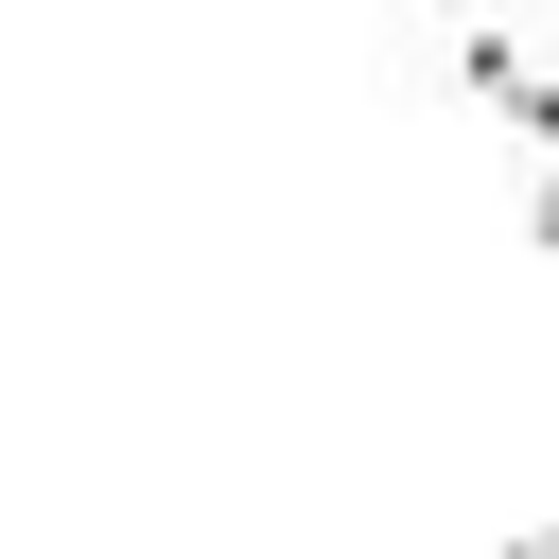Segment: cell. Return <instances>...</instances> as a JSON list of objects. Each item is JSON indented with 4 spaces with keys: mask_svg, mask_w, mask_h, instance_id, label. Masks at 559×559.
I'll return each mask as SVG.
<instances>
[{
    "mask_svg": "<svg viewBox=\"0 0 559 559\" xmlns=\"http://www.w3.org/2000/svg\"><path fill=\"white\" fill-rule=\"evenodd\" d=\"M542 227H559V192H542Z\"/></svg>",
    "mask_w": 559,
    "mask_h": 559,
    "instance_id": "1",
    "label": "cell"
}]
</instances>
